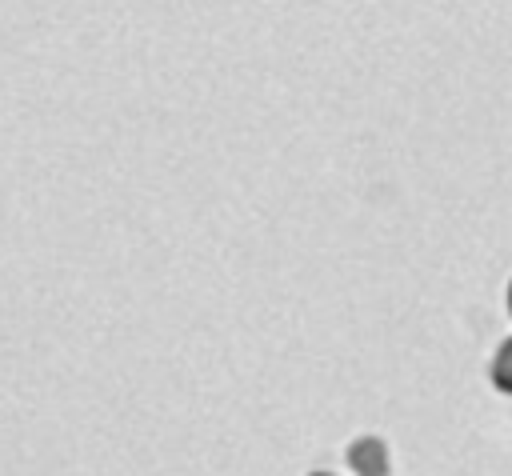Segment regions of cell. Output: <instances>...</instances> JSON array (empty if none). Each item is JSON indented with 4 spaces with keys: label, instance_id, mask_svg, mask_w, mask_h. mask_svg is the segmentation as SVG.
Wrapping results in <instances>:
<instances>
[{
    "label": "cell",
    "instance_id": "obj_4",
    "mask_svg": "<svg viewBox=\"0 0 512 476\" xmlns=\"http://www.w3.org/2000/svg\"><path fill=\"white\" fill-rule=\"evenodd\" d=\"M316 476H328V472H316Z\"/></svg>",
    "mask_w": 512,
    "mask_h": 476
},
{
    "label": "cell",
    "instance_id": "obj_1",
    "mask_svg": "<svg viewBox=\"0 0 512 476\" xmlns=\"http://www.w3.org/2000/svg\"><path fill=\"white\" fill-rule=\"evenodd\" d=\"M352 464H356L360 476H384V448H380V440H360L352 448Z\"/></svg>",
    "mask_w": 512,
    "mask_h": 476
},
{
    "label": "cell",
    "instance_id": "obj_3",
    "mask_svg": "<svg viewBox=\"0 0 512 476\" xmlns=\"http://www.w3.org/2000/svg\"><path fill=\"white\" fill-rule=\"evenodd\" d=\"M508 304H512V288H508Z\"/></svg>",
    "mask_w": 512,
    "mask_h": 476
},
{
    "label": "cell",
    "instance_id": "obj_2",
    "mask_svg": "<svg viewBox=\"0 0 512 476\" xmlns=\"http://www.w3.org/2000/svg\"><path fill=\"white\" fill-rule=\"evenodd\" d=\"M492 384L504 388V392H512V340H504V344L496 348V360H492Z\"/></svg>",
    "mask_w": 512,
    "mask_h": 476
}]
</instances>
